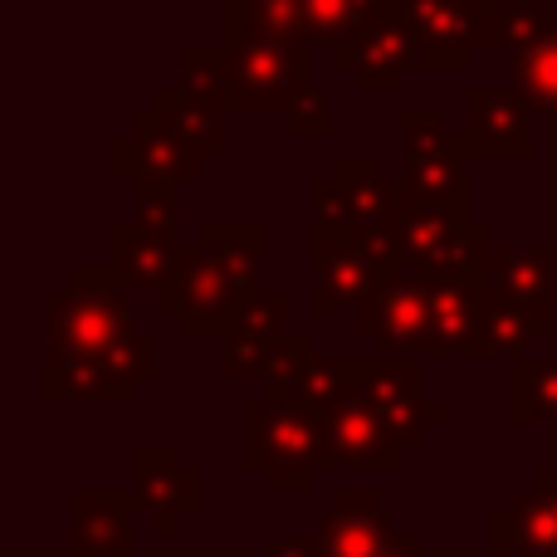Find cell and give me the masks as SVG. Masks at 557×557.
Segmentation results:
<instances>
[{"mask_svg": "<svg viewBox=\"0 0 557 557\" xmlns=\"http://www.w3.org/2000/svg\"><path fill=\"white\" fill-rule=\"evenodd\" d=\"M308 201H313V225L362 235L401 274L396 231H401V215L411 206V186L406 182H386L372 157H337L333 172L308 186Z\"/></svg>", "mask_w": 557, "mask_h": 557, "instance_id": "obj_1", "label": "cell"}, {"mask_svg": "<svg viewBox=\"0 0 557 557\" xmlns=\"http://www.w3.org/2000/svg\"><path fill=\"white\" fill-rule=\"evenodd\" d=\"M396 250H401V274L431 278V284H490L494 240L484 225L460 211L411 201L396 231Z\"/></svg>", "mask_w": 557, "mask_h": 557, "instance_id": "obj_2", "label": "cell"}, {"mask_svg": "<svg viewBox=\"0 0 557 557\" xmlns=\"http://www.w3.org/2000/svg\"><path fill=\"white\" fill-rule=\"evenodd\" d=\"M45 327L54 352L108 357L133 337L127 288L113 270H74L64 288L45 294Z\"/></svg>", "mask_w": 557, "mask_h": 557, "instance_id": "obj_3", "label": "cell"}, {"mask_svg": "<svg viewBox=\"0 0 557 557\" xmlns=\"http://www.w3.org/2000/svg\"><path fill=\"white\" fill-rule=\"evenodd\" d=\"M221 45L231 54V113L288 117L298 98L313 88V78H308L313 45H288V39H264V35H235L221 39Z\"/></svg>", "mask_w": 557, "mask_h": 557, "instance_id": "obj_4", "label": "cell"}, {"mask_svg": "<svg viewBox=\"0 0 557 557\" xmlns=\"http://www.w3.org/2000/svg\"><path fill=\"white\" fill-rule=\"evenodd\" d=\"M245 445H250L245 450L250 465H264L278 490H298L308 470L327 455L318 411L308 401H284V396L255 401L245 411Z\"/></svg>", "mask_w": 557, "mask_h": 557, "instance_id": "obj_5", "label": "cell"}, {"mask_svg": "<svg viewBox=\"0 0 557 557\" xmlns=\"http://www.w3.org/2000/svg\"><path fill=\"white\" fill-rule=\"evenodd\" d=\"M401 147H406V176L411 201L441 206V211L465 215V143L445 127L441 113H406L401 117Z\"/></svg>", "mask_w": 557, "mask_h": 557, "instance_id": "obj_6", "label": "cell"}, {"mask_svg": "<svg viewBox=\"0 0 557 557\" xmlns=\"http://www.w3.org/2000/svg\"><path fill=\"white\" fill-rule=\"evenodd\" d=\"M313 308L318 313H333V308H362L376 288L386 284L396 270L376 245H367L362 235L347 231H327L313 225Z\"/></svg>", "mask_w": 557, "mask_h": 557, "instance_id": "obj_7", "label": "cell"}, {"mask_svg": "<svg viewBox=\"0 0 557 557\" xmlns=\"http://www.w3.org/2000/svg\"><path fill=\"white\" fill-rule=\"evenodd\" d=\"M357 333L386 347V357H435V318H431V278L392 274L362 308Z\"/></svg>", "mask_w": 557, "mask_h": 557, "instance_id": "obj_8", "label": "cell"}, {"mask_svg": "<svg viewBox=\"0 0 557 557\" xmlns=\"http://www.w3.org/2000/svg\"><path fill=\"white\" fill-rule=\"evenodd\" d=\"M333 64L352 74L357 94H392L406 84L416 64H421V45H416L411 25H406L401 5L382 10L372 25H362L347 45L333 49Z\"/></svg>", "mask_w": 557, "mask_h": 557, "instance_id": "obj_9", "label": "cell"}, {"mask_svg": "<svg viewBox=\"0 0 557 557\" xmlns=\"http://www.w3.org/2000/svg\"><path fill=\"white\" fill-rule=\"evenodd\" d=\"M201 162H206L201 147H196L186 133H176L157 108L152 113H137V123L127 127L123 137H113V157H108L113 176H123V182L152 176V182H172V186L196 182V176H201Z\"/></svg>", "mask_w": 557, "mask_h": 557, "instance_id": "obj_10", "label": "cell"}, {"mask_svg": "<svg viewBox=\"0 0 557 557\" xmlns=\"http://www.w3.org/2000/svg\"><path fill=\"white\" fill-rule=\"evenodd\" d=\"M245 304H250V298L225 278L221 264H215L201 245H191V250H182L172 294L157 308L172 313L176 323H182V333H231V327L240 323Z\"/></svg>", "mask_w": 557, "mask_h": 557, "instance_id": "obj_11", "label": "cell"}, {"mask_svg": "<svg viewBox=\"0 0 557 557\" xmlns=\"http://www.w3.org/2000/svg\"><path fill=\"white\" fill-rule=\"evenodd\" d=\"M318 421H323L327 460H343V465H392L396 460V441L386 435L382 416L372 411L352 362H347V382L318 406Z\"/></svg>", "mask_w": 557, "mask_h": 557, "instance_id": "obj_12", "label": "cell"}, {"mask_svg": "<svg viewBox=\"0 0 557 557\" xmlns=\"http://www.w3.org/2000/svg\"><path fill=\"white\" fill-rule=\"evenodd\" d=\"M533 108L513 88H470L465 94V152L470 157H513L529 162L533 157Z\"/></svg>", "mask_w": 557, "mask_h": 557, "instance_id": "obj_13", "label": "cell"}, {"mask_svg": "<svg viewBox=\"0 0 557 557\" xmlns=\"http://www.w3.org/2000/svg\"><path fill=\"white\" fill-rule=\"evenodd\" d=\"M401 15L421 45V64L465 69L480 45V5L470 0H401Z\"/></svg>", "mask_w": 557, "mask_h": 557, "instance_id": "obj_14", "label": "cell"}, {"mask_svg": "<svg viewBox=\"0 0 557 557\" xmlns=\"http://www.w3.org/2000/svg\"><path fill=\"white\" fill-rule=\"evenodd\" d=\"M490 288L509 304L529 308L543 323H557V255L553 245H494L490 250Z\"/></svg>", "mask_w": 557, "mask_h": 557, "instance_id": "obj_15", "label": "cell"}, {"mask_svg": "<svg viewBox=\"0 0 557 557\" xmlns=\"http://www.w3.org/2000/svg\"><path fill=\"white\" fill-rule=\"evenodd\" d=\"M357 382H362L372 411L382 416L386 435L396 445H411L425 425V401H421V382H416L411 362H396V357H382V362H352Z\"/></svg>", "mask_w": 557, "mask_h": 557, "instance_id": "obj_16", "label": "cell"}, {"mask_svg": "<svg viewBox=\"0 0 557 557\" xmlns=\"http://www.w3.org/2000/svg\"><path fill=\"white\" fill-rule=\"evenodd\" d=\"M294 298L284 288H260V294L245 304L240 323L225 333V376H264L284 343V313Z\"/></svg>", "mask_w": 557, "mask_h": 557, "instance_id": "obj_17", "label": "cell"}, {"mask_svg": "<svg viewBox=\"0 0 557 557\" xmlns=\"http://www.w3.org/2000/svg\"><path fill=\"white\" fill-rule=\"evenodd\" d=\"M176 264H182V245L176 240L143 231L137 221L113 225V274L123 278V288H147L162 304L176 284Z\"/></svg>", "mask_w": 557, "mask_h": 557, "instance_id": "obj_18", "label": "cell"}, {"mask_svg": "<svg viewBox=\"0 0 557 557\" xmlns=\"http://www.w3.org/2000/svg\"><path fill=\"white\" fill-rule=\"evenodd\" d=\"M557 29V0H480V45L519 49L539 45Z\"/></svg>", "mask_w": 557, "mask_h": 557, "instance_id": "obj_19", "label": "cell"}, {"mask_svg": "<svg viewBox=\"0 0 557 557\" xmlns=\"http://www.w3.org/2000/svg\"><path fill=\"white\" fill-rule=\"evenodd\" d=\"M431 318H435V357L445 352H480L484 323V288L480 284H431Z\"/></svg>", "mask_w": 557, "mask_h": 557, "instance_id": "obj_20", "label": "cell"}, {"mask_svg": "<svg viewBox=\"0 0 557 557\" xmlns=\"http://www.w3.org/2000/svg\"><path fill=\"white\" fill-rule=\"evenodd\" d=\"M206 255L225 270L245 298L260 294V260H264V225H201L196 235Z\"/></svg>", "mask_w": 557, "mask_h": 557, "instance_id": "obj_21", "label": "cell"}, {"mask_svg": "<svg viewBox=\"0 0 557 557\" xmlns=\"http://www.w3.org/2000/svg\"><path fill=\"white\" fill-rule=\"evenodd\" d=\"M221 29L225 39L264 35V39H288V45H308L304 0H221Z\"/></svg>", "mask_w": 557, "mask_h": 557, "instance_id": "obj_22", "label": "cell"}, {"mask_svg": "<svg viewBox=\"0 0 557 557\" xmlns=\"http://www.w3.org/2000/svg\"><path fill=\"white\" fill-rule=\"evenodd\" d=\"M539 337H553V327L543 323V318H533L529 308L509 304L504 294H494L490 284H484V323H480V352L484 357H523V347H533Z\"/></svg>", "mask_w": 557, "mask_h": 557, "instance_id": "obj_23", "label": "cell"}, {"mask_svg": "<svg viewBox=\"0 0 557 557\" xmlns=\"http://www.w3.org/2000/svg\"><path fill=\"white\" fill-rule=\"evenodd\" d=\"M176 88L201 108L231 113V54L225 45H182L176 49Z\"/></svg>", "mask_w": 557, "mask_h": 557, "instance_id": "obj_24", "label": "cell"}, {"mask_svg": "<svg viewBox=\"0 0 557 557\" xmlns=\"http://www.w3.org/2000/svg\"><path fill=\"white\" fill-rule=\"evenodd\" d=\"M401 5V0H304V29L313 49H337L357 35L362 25H372L382 10Z\"/></svg>", "mask_w": 557, "mask_h": 557, "instance_id": "obj_25", "label": "cell"}, {"mask_svg": "<svg viewBox=\"0 0 557 557\" xmlns=\"http://www.w3.org/2000/svg\"><path fill=\"white\" fill-rule=\"evenodd\" d=\"M386 539H392V519L386 513L367 509L347 519L343 509H333L323 519V533H318V553L323 557H382Z\"/></svg>", "mask_w": 557, "mask_h": 557, "instance_id": "obj_26", "label": "cell"}, {"mask_svg": "<svg viewBox=\"0 0 557 557\" xmlns=\"http://www.w3.org/2000/svg\"><path fill=\"white\" fill-rule=\"evenodd\" d=\"M509 88L533 113H557V29L509 59Z\"/></svg>", "mask_w": 557, "mask_h": 557, "instance_id": "obj_27", "label": "cell"}, {"mask_svg": "<svg viewBox=\"0 0 557 557\" xmlns=\"http://www.w3.org/2000/svg\"><path fill=\"white\" fill-rule=\"evenodd\" d=\"M137 480H143V499L152 504V509H162V519H172L166 504H176V513L196 504V474H186L172 450H143L137 455Z\"/></svg>", "mask_w": 557, "mask_h": 557, "instance_id": "obj_28", "label": "cell"}, {"mask_svg": "<svg viewBox=\"0 0 557 557\" xmlns=\"http://www.w3.org/2000/svg\"><path fill=\"white\" fill-rule=\"evenodd\" d=\"M499 523H513V548H553L557 543V474H543L539 490L519 499V509L504 513Z\"/></svg>", "mask_w": 557, "mask_h": 557, "instance_id": "obj_29", "label": "cell"}, {"mask_svg": "<svg viewBox=\"0 0 557 557\" xmlns=\"http://www.w3.org/2000/svg\"><path fill=\"white\" fill-rule=\"evenodd\" d=\"M152 108L176 127V133L191 137V143L201 147L206 157H221L225 152V133H221V117L225 113H215V108H201L196 98H186L182 88H166V94H157Z\"/></svg>", "mask_w": 557, "mask_h": 557, "instance_id": "obj_30", "label": "cell"}, {"mask_svg": "<svg viewBox=\"0 0 557 557\" xmlns=\"http://www.w3.org/2000/svg\"><path fill=\"white\" fill-rule=\"evenodd\" d=\"M133 221L143 225V231L176 240V231H182V196H176V186L152 182V176L133 182Z\"/></svg>", "mask_w": 557, "mask_h": 557, "instance_id": "obj_31", "label": "cell"}, {"mask_svg": "<svg viewBox=\"0 0 557 557\" xmlns=\"http://www.w3.org/2000/svg\"><path fill=\"white\" fill-rule=\"evenodd\" d=\"M513 401H519V421H533V416H553L557 421V352L553 357H519Z\"/></svg>", "mask_w": 557, "mask_h": 557, "instance_id": "obj_32", "label": "cell"}, {"mask_svg": "<svg viewBox=\"0 0 557 557\" xmlns=\"http://www.w3.org/2000/svg\"><path fill=\"white\" fill-rule=\"evenodd\" d=\"M333 113H327V94L323 88H308L304 98L294 103V113H288V133L294 137H333Z\"/></svg>", "mask_w": 557, "mask_h": 557, "instance_id": "obj_33", "label": "cell"}, {"mask_svg": "<svg viewBox=\"0 0 557 557\" xmlns=\"http://www.w3.org/2000/svg\"><path fill=\"white\" fill-rule=\"evenodd\" d=\"M470 5H480V0H470Z\"/></svg>", "mask_w": 557, "mask_h": 557, "instance_id": "obj_34", "label": "cell"}]
</instances>
